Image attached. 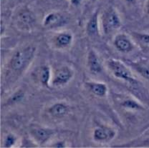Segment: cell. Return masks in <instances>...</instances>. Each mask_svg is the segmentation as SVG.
<instances>
[{
	"label": "cell",
	"mask_w": 149,
	"mask_h": 148,
	"mask_svg": "<svg viewBox=\"0 0 149 148\" xmlns=\"http://www.w3.org/2000/svg\"><path fill=\"white\" fill-rule=\"evenodd\" d=\"M72 41V35L69 32H62L58 34L55 38L56 45L60 48H65L70 46Z\"/></svg>",
	"instance_id": "obj_16"
},
{
	"label": "cell",
	"mask_w": 149,
	"mask_h": 148,
	"mask_svg": "<svg viewBox=\"0 0 149 148\" xmlns=\"http://www.w3.org/2000/svg\"><path fill=\"white\" fill-rule=\"evenodd\" d=\"M54 130L52 129L35 127L30 129V134L38 144L43 145L46 143L54 135Z\"/></svg>",
	"instance_id": "obj_6"
},
{
	"label": "cell",
	"mask_w": 149,
	"mask_h": 148,
	"mask_svg": "<svg viewBox=\"0 0 149 148\" xmlns=\"http://www.w3.org/2000/svg\"><path fill=\"white\" fill-rule=\"evenodd\" d=\"M68 19L61 12H52L48 14L43 20V26L47 29H55L67 24Z\"/></svg>",
	"instance_id": "obj_5"
},
{
	"label": "cell",
	"mask_w": 149,
	"mask_h": 148,
	"mask_svg": "<svg viewBox=\"0 0 149 148\" xmlns=\"http://www.w3.org/2000/svg\"><path fill=\"white\" fill-rule=\"evenodd\" d=\"M39 80L43 87H49V82L52 80L51 70L49 66L43 65L40 67L39 71Z\"/></svg>",
	"instance_id": "obj_14"
},
{
	"label": "cell",
	"mask_w": 149,
	"mask_h": 148,
	"mask_svg": "<svg viewBox=\"0 0 149 148\" xmlns=\"http://www.w3.org/2000/svg\"><path fill=\"white\" fill-rule=\"evenodd\" d=\"M24 94L23 92H17L16 93L12 95V97L11 98V102H19V101H21L23 98H24Z\"/></svg>",
	"instance_id": "obj_20"
},
{
	"label": "cell",
	"mask_w": 149,
	"mask_h": 148,
	"mask_svg": "<svg viewBox=\"0 0 149 148\" xmlns=\"http://www.w3.org/2000/svg\"><path fill=\"white\" fill-rule=\"evenodd\" d=\"M145 12L147 15H149V0H146V1Z\"/></svg>",
	"instance_id": "obj_24"
},
{
	"label": "cell",
	"mask_w": 149,
	"mask_h": 148,
	"mask_svg": "<svg viewBox=\"0 0 149 148\" xmlns=\"http://www.w3.org/2000/svg\"><path fill=\"white\" fill-rule=\"evenodd\" d=\"M121 106L124 108L133 109V110H140V109H143V107L133 100H125L121 103Z\"/></svg>",
	"instance_id": "obj_17"
},
{
	"label": "cell",
	"mask_w": 149,
	"mask_h": 148,
	"mask_svg": "<svg viewBox=\"0 0 149 148\" xmlns=\"http://www.w3.org/2000/svg\"><path fill=\"white\" fill-rule=\"evenodd\" d=\"M129 65L141 76L149 81V62L148 60L141 59L135 62H129Z\"/></svg>",
	"instance_id": "obj_11"
},
{
	"label": "cell",
	"mask_w": 149,
	"mask_h": 148,
	"mask_svg": "<svg viewBox=\"0 0 149 148\" xmlns=\"http://www.w3.org/2000/svg\"><path fill=\"white\" fill-rule=\"evenodd\" d=\"M121 21L117 11L113 7H109L104 12L102 16V27L104 33L108 35L118 29Z\"/></svg>",
	"instance_id": "obj_3"
},
{
	"label": "cell",
	"mask_w": 149,
	"mask_h": 148,
	"mask_svg": "<svg viewBox=\"0 0 149 148\" xmlns=\"http://www.w3.org/2000/svg\"><path fill=\"white\" fill-rule=\"evenodd\" d=\"M68 106L64 103L57 102L52 104L48 109V112L51 116L56 118H60L66 115L67 112H68Z\"/></svg>",
	"instance_id": "obj_13"
},
{
	"label": "cell",
	"mask_w": 149,
	"mask_h": 148,
	"mask_svg": "<svg viewBox=\"0 0 149 148\" xmlns=\"http://www.w3.org/2000/svg\"><path fill=\"white\" fill-rule=\"evenodd\" d=\"M70 2L74 7H78L82 2V0H70Z\"/></svg>",
	"instance_id": "obj_22"
},
{
	"label": "cell",
	"mask_w": 149,
	"mask_h": 148,
	"mask_svg": "<svg viewBox=\"0 0 149 148\" xmlns=\"http://www.w3.org/2000/svg\"><path fill=\"white\" fill-rule=\"evenodd\" d=\"M17 141V137L14 134H8L5 137V138H4V147L7 148L13 147L16 144Z\"/></svg>",
	"instance_id": "obj_18"
},
{
	"label": "cell",
	"mask_w": 149,
	"mask_h": 148,
	"mask_svg": "<svg viewBox=\"0 0 149 148\" xmlns=\"http://www.w3.org/2000/svg\"><path fill=\"white\" fill-rule=\"evenodd\" d=\"M18 24L24 30H30L35 23L33 14L27 9H23L17 15Z\"/></svg>",
	"instance_id": "obj_7"
},
{
	"label": "cell",
	"mask_w": 149,
	"mask_h": 148,
	"mask_svg": "<svg viewBox=\"0 0 149 148\" xmlns=\"http://www.w3.org/2000/svg\"><path fill=\"white\" fill-rule=\"evenodd\" d=\"M134 37H136V39L139 40V41H141L143 44H145L146 45L149 46V35L148 34H145V33H133Z\"/></svg>",
	"instance_id": "obj_19"
},
{
	"label": "cell",
	"mask_w": 149,
	"mask_h": 148,
	"mask_svg": "<svg viewBox=\"0 0 149 148\" xmlns=\"http://www.w3.org/2000/svg\"><path fill=\"white\" fill-rule=\"evenodd\" d=\"M127 3H129V4H134L136 2V0H125Z\"/></svg>",
	"instance_id": "obj_25"
},
{
	"label": "cell",
	"mask_w": 149,
	"mask_h": 148,
	"mask_svg": "<svg viewBox=\"0 0 149 148\" xmlns=\"http://www.w3.org/2000/svg\"><path fill=\"white\" fill-rule=\"evenodd\" d=\"M52 147H65V142L63 141H59L55 143Z\"/></svg>",
	"instance_id": "obj_21"
},
{
	"label": "cell",
	"mask_w": 149,
	"mask_h": 148,
	"mask_svg": "<svg viewBox=\"0 0 149 148\" xmlns=\"http://www.w3.org/2000/svg\"><path fill=\"white\" fill-rule=\"evenodd\" d=\"M116 136V132L108 127H97L93 132V138L97 142H108Z\"/></svg>",
	"instance_id": "obj_9"
},
{
	"label": "cell",
	"mask_w": 149,
	"mask_h": 148,
	"mask_svg": "<svg viewBox=\"0 0 149 148\" xmlns=\"http://www.w3.org/2000/svg\"><path fill=\"white\" fill-rule=\"evenodd\" d=\"M114 45L121 52H129L133 49V44L125 34H119L115 37Z\"/></svg>",
	"instance_id": "obj_8"
},
{
	"label": "cell",
	"mask_w": 149,
	"mask_h": 148,
	"mask_svg": "<svg viewBox=\"0 0 149 148\" xmlns=\"http://www.w3.org/2000/svg\"><path fill=\"white\" fill-rule=\"evenodd\" d=\"M107 66L111 73L118 79L124 80L131 84L136 83V80L133 77L130 69L120 61L110 59L107 62Z\"/></svg>",
	"instance_id": "obj_2"
},
{
	"label": "cell",
	"mask_w": 149,
	"mask_h": 148,
	"mask_svg": "<svg viewBox=\"0 0 149 148\" xmlns=\"http://www.w3.org/2000/svg\"><path fill=\"white\" fill-rule=\"evenodd\" d=\"M141 145H142L143 146H145V147H149V137L146 139H145V140L141 142Z\"/></svg>",
	"instance_id": "obj_23"
},
{
	"label": "cell",
	"mask_w": 149,
	"mask_h": 148,
	"mask_svg": "<svg viewBox=\"0 0 149 148\" xmlns=\"http://www.w3.org/2000/svg\"><path fill=\"white\" fill-rule=\"evenodd\" d=\"M87 33L91 37H96L98 35V12H96L92 15L88 21L86 27Z\"/></svg>",
	"instance_id": "obj_12"
},
{
	"label": "cell",
	"mask_w": 149,
	"mask_h": 148,
	"mask_svg": "<svg viewBox=\"0 0 149 148\" xmlns=\"http://www.w3.org/2000/svg\"><path fill=\"white\" fill-rule=\"evenodd\" d=\"M88 66L90 71L93 74H99L102 72V67L101 62L97 54L94 50L91 49L88 55Z\"/></svg>",
	"instance_id": "obj_10"
},
{
	"label": "cell",
	"mask_w": 149,
	"mask_h": 148,
	"mask_svg": "<svg viewBox=\"0 0 149 148\" xmlns=\"http://www.w3.org/2000/svg\"><path fill=\"white\" fill-rule=\"evenodd\" d=\"M91 1H97V0H91Z\"/></svg>",
	"instance_id": "obj_26"
},
{
	"label": "cell",
	"mask_w": 149,
	"mask_h": 148,
	"mask_svg": "<svg viewBox=\"0 0 149 148\" xmlns=\"http://www.w3.org/2000/svg\"><path fill=\"white\" fill-rule=\"evenodd\" d=\"M36 47L28 45L15 52L9 62L10 68L16 73H21L27 68L35 57Z\"/></svg>",
	"instance_id": "obj_1"
},
{
	"label": "cell",
	"mask_w": 149,
	"mask_h": 148,
	"mask_svg": "<svg viewBox=\"0 0 149 148\" xmlns=\"http://www.w3.org/2000/svg\"><path fill=\"white\" fill-rule=\"evenodd\" d=\"M86 84L92 93L96 96L104 97L106 95L108 92V87L106 84L100 82H88Z\"/></svg>",
	"instance_id": "obj_15"
},
{
	"label": "cell",
	"mask_w": 149,
	"mask_h": 148,
	"mask_svg": "<svg viewBox=\"0 0 149 148\" xmlns=\"http://www.w3.org/2000/svg\"><path fill=\"white\" fill-rule=\"evenodd\" d=\"M73 76V71L68 66H62L57 68L52 76V86L54 87H61L65 85Z\"/></svg>",
	"instance_id": "obj_4"
}]
</instances>
